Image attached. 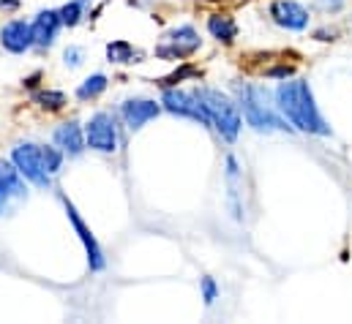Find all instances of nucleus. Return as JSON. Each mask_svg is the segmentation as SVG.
<instances>
[{"mask_svg":"<svg viewBox=\"0 0 352 324\" xmlns=\"http://www.w3.org/2000/svg\"><path fill=\"white\" fill-rule=\"evenodd\" d=\"M273 98L278 112L287 117V123L298 131V134H309V137H331V126L320 112V104L314 98V90L309 80L303 77H287L278 80L273 87Z\"/></svg>","mask_w":352,"mask_h":324,"instance_id":"obj_1","label":"nucleus"},{"mask_svg":"<svg viewBox=\"0 0 352 324\" xmlns=\"http://www.w3.org/2000/svg\"><path fill=\"white\" fill-rule=\"evenodd\" d=\"M232 90H235L238 106H241L249 128H254L257 134H273V131L295 134V128L278 112L273 90H267L265 84H254V82H235Z\"/></svg>","mask_w":352,"mask_h":324,"instance_id":"obj_2","label":"nucleus"},{"mask_svg":"<svg viewBox=\"0 0 352 324\" xmlns=\"http://www.w3.org/2000/svg\"><path fill=\"white\" fill-rule=\"evenodd\" d=\"M197 98L202 101L205 112L210 115V126L213 131L227 142V145H235L241 131H243V112L238 106V98L216 90V87H208V84H197L194 87Z\"/></svg>","mask_w":352,"mask_h":324,"instance_id":"obj_3","label":"nucleus"},{"mask_svg":"<svg viewBox=\"0 0 352 324\" xmlns=\"http://www.w3.org/2000/svg\"><path fill=\"white\" fill-rule=\"evenodd\" d=\"M202 47V38H199V30L194 25H177L173 30H167L162 36V41L156 44L153 55L159 60H170V63H183L186 58H191L197 49Z\"/></svg>","mask_w":352,"mask_h":324,"instance_id":"obj_4","label":"nucleus"},{"mask_svg":"<svg viewBox=\"0 0 352 324\" xmlns=\"http://www.w3.org/2000/svg\"><path fill=\"white\" fill-rule=\"evenodd\" d=\"M162 106L175 115V117H186V120H194L199 123L202 128H213L210 126V115L205 112L202 101L197 98L194 90H180V87H164L162 93Z\"/></svg>","mask_w":352,"mask_h":324,"instance_id":"obj_5","label":"nucleus"},{"mask_svg":"<svg viewBox=\"0 0 352 324\" xmlns=\"http://www.w3.org/2000/svg\"><path fill=\"white\" fill-rule=\"evenodd\" d=\"M11 161H14V166L19 169V174H22L28 183H33V185H38V188H50L52 174H47V169H44L41 145H36V142H19V145H14Z\"/></svg>","mask_w":352,"mask_h":324,"instance_id":"obj_6","label":"nucleus"},{"mask_svg":"<svg viewBox=\"0 0 352 324\" xmlns=\"http://www.w3.org/2000/svg\"><path fill=\"white\" fill-rule=\"evenodd\" d=\"M267 16L287 33H303L311 25V11L300 0H270Z\"/></svg>","mask_w":352,"mask_h":324,"instance_id":"obj_7","label":"nucleus"},{"mask_svg":"<svg viewBox=\"0 0 352 324\" xmlns=\"http://www.w3.org/2000/svg\"><path fill=\"white\" fill-rule=\"evenodd\" d=\"M85 139H88V148L96 153H115L118 150V123L109 112H96L85 123Z\"/></svg>","mask_w":352,"mask_h":324,"instance_id":"obj_8","label":"nucleus"},{"mask_svg":"<svg viewBox=\"0 0 352 324\" xmlns=\"http://www.w3.org/2000/svg\"><path fill=\"white\" fill-rule=\"evenodd\" d=\"M60 202H63V210H66V216H69V221H72V227H74V232H77L80 243H82V248H85V256H88V267L93 270V273H101V270L107 267V259H104V251H101L98 240L93 238L90 227L85 224V221H82L80 210L74 207V202H72L66 194H60Z\"/></svg>","mask_w":352,"mask_h":324,"instance_id":"obj_9","label":"nucleus"},{"mask_svg":"<svg viewBox=\"0 0 352 324\" xmlns=\"http://www.w3.org/2000/svg\"><path fill=\"white\" fill-rule=\"evenodd\" d=\"M162 101H153V98H129L120 104V117L123 123L131 128V131H140L145 128L151 120H156L162 115Z\"/></svg>","mask_w":352,"mask_h":324,"instance_id":"obj_10","label":"nucleus"},{"mask_svg":"<svg viewBox=\"0 0 352 324\" xmlns=\"http://www.w3.org/2000/svg\"><path fill=\"white\" fill-rule=\"evenodd\" d=\"M0 47L8 55H25L33 49V27L25 19H8L0 27Z\"/></svg>","mask_w":352,"mask_h":324,"instance_id":"obj_11","label":"nucleus"},{"mask_svg":"<svg viewBox=\"0 0 352 324\" xmlns=\"http://www.w3.org/2000/svg\"><path fill=\"white\" fill-rule=\"evenodd\" d=\"M30 27H33V47H36V49H50V47L55 44L60 27H63L60 11H55V8H44V11H38V14L33 16Z\"/></svg>","mask_w":352,"mask_h":324,"instance_id":"obj_12","label":"nucleus"},{"mask_svg":"<svg viewBox=\"0 0 352 324\" xmlns=\"http://www.w3.org/2000/svg\"><path fill=\"white\" fill-rule=\"evenodd\" d=\"M52 142L69 156V159H80L88 150V139H85V126H80L77 120H66L55 128Z\"/></svg>","mask_w":352,"mask_h":324,"instance_id":"obj_13","label":"nucleus"},{"mask_svg":"<svg viewBox=\"0 0 352 324\" xmlns=\"http://www.w3.org/2000/svg\"><path fill=\"white\" fill-rule=\"evenodd\" d=\"M19 199H25V177L19 174L14 161L0 159V216L8 210L11 202Z\"/></svg>","mask_w":352,"mask_h":324,"instance_id":"obj_14","label":"nucleus"},{"mask_svg":"<svg viewBox=\"0 0 352 324\" xmlns=\"http://www.w3.org/2000/svg\"><path fill=\"white\" fill-rule=\"evenodd\" d=\"M205 27H208L210 38H216V41L224 44V47L235 44V38H238V33H241L235 16H232V14H224V11H213V14H208Z\"/></svg>","mask_w":352,"mask_h":324,"instance_id":"obj_15","label":"nucleus"},{"mask_svg":"<svg viewBox=\"0 0 352 324\" xmlns=\"http://www.w3.org/2000/svg\"><path fill=\"white\" fill-rule=\"evenodd\" d=\"M107 60L109 63H115V66H131V63H142V52L140 49H134L126 38H115V41H109L107 44Z\"/></svg>","mask_w":352,"mask_h":324,"instance_id":"obj_16","label":"nucleus"},{"mask_svg":"<svg viewBox=\"0 0 352 324\" xmlns=\"http://www.w3.org/2000/svg\"><path fill=\"white\" fill-rule=\"evenodd\" d=\"M90 0H69L66 5H60V19H63V27H77L82 25V19L88 16Z\"/></svg>","mask_w":352,"mask_h":324,"instance_id":"obj_17","label":"nucleus"},{"mask_svg":"<svg viewBox=\"0 0 352 324\" xmlns=\"http://www.w3.org/2000/svg\"><path fill=\"white\" fill-rule=\"evenodd\" d=\"M33 104L38 109H44V112H60L69 104V98H66L63 90H36L33 93Z\"/></svg>","mask_w":352,"mask_h":324,"instance_id":"obj_18","label":"nucleus"},{"mask_svg":"<svg viewBox=\"0 0 352 324\" xmlns=\"http://www.w3.org/2000/svg\"><path fill=\"white\" fill-rule=\"evenodd\" d=\"M107 87H109L107 74H90V77H85V80L80 82V87H77V98H80V101H96Z\"/></svg>","mask_w":352,"mask_h":324,"instance_id":"obj_19","label":"nucleus"},{"mask_svg":"<svg viewBox=\"0 0 352 324\" xmlns=\"http://www.w3.org/2000/svg\"><path fill=\"white\" fill-rule=\"evenodd\" d=\"M41 159H44V169H47V174H58V172L63 169L66 153H63L58 145H44V148H41Z\"/></svg>","mask_w":352,"mask_h":324,"instance_id":"obj_20","label":"nucleus"},{"mask_svg":"<svg viewBox=\"0 0 352 324\" xmlns=\"http://www.w3.org/2000/svg\"><path fill=\"white\" fill-rule=\"evenodd\" d=\"M199 294H202V303L210 308V305L219 300V294H221V289H219L216 278H210V275H202V278H199Z\"/></svg>","mask_w":352,"mask_h":324,"instance_id":"obj_21","label":"nucleus"},{"mask_svg":"<svg viewBox=\"0 0 352 324\" xmlns=\"http://www.w3.org/2000/svg\"><path fill=\"white\" fill-rule=\"evenodd\" d=\"M194 77H199V69H194V66H188V63L183 60V66L177 69L175 74H170L167 80H162V87H175V84H180L183 80H194Z\"/></svg>","mask_w":352,"mask_h":324,"instance_id":"obj_22","label":"nucleus"},{"mask_svg":"<svg viewBox=\"0 0 352 324\" xmlns=\"http://www.w3.org/2000/svg\"><path fill=\"white\" fill-rule=\"evenodd\" d=\"M82 60H85V52H82V47H66V52H63V63L69 66V69H80L82 66Z\"/></svg>","mask_w":352,"mask_h":324,"instance_id":"obj_23","label":"nucleus"},{"mask_svg":"<svg viewBox=\"0 0 352 324\" xmlns=\"http://www.w3.org/2000/svg\"><path fill=\"white\" fill-rule=\"evenodd\" d=\"M344 5H347V0H317V8H320L322 14H331V16L339 14Z\"/></svg>","mask_w":352,"mask_h":324,"instance_id":"obj_24","label":"nucleus"},{"mask_svg":"<svg viewBox=\"0 0 352 324\" xmlns=\"http://www.w3.org/2000/svg\"><path fill=\"white\" fill-rule=\"evenodd\" d=\"M265 77H270V80H287V77H295V69L292 66H276V69H267Z\"/></svg>","mask_w":352,"mask_h":324,"instance_id":"obj_25","label":"nucleus"},{"mask_svg":"<svg viewBox=\"0 0 352 324\" xmlns=\"http://www.w3.org/2000/svg\"><path fill=\"white\" fill-rule=\"evenodd\" d=\"M314 38H317V41H333V38H336V30H317Z\"/></svg>","mask_w":352,"mask_h":324,"instance_id":"obj_26","label":"nucleus"},{"mask_svg":"<svg viewBox=\"0 0 352 324\" xmlns=\"http://www.w3.org/2000/svg\"><path fill=\"white\" fill-rule=\"evenodd\" d=\"M19 0H0V11H16Z\"/></svg>","mask_w":352,"mask_h":324,"instance_id":"obj_27","label":"nucleus"}]
</instances>
